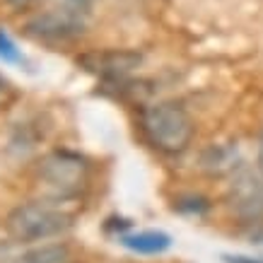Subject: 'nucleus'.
<instances>
[{
	"mask_svg": "<svg viewBox=\"0 0 263 263\" xmlns=\"http://www.w3.org/2000/svg\"><path fill=\"white\" fill-rule=\"evenodd\" d=\"M5 224H8L12 239L29 244V241H44L63 234L65 230H70L72 217L53 203L29 200V203L12 208Z\"/></svg>",
	"mask_w": 263,
	"mask_h": 263,
	"instance_id": "nucleus-1",
	"label": "nucleus"
},
{
	"mask_svg": "<svg viewBox=\"0 0 263 263\" xmlns=\"http://www.w3.org/2000/svg\"><path fill=\"white\" fill-rule=\"evenodd\" d=\"M143 128L150 143L162 152L176 155L189 147L193 138L191 116L174 102L152 104L143 111Z\"/></svg>",
	"mask_w": 263,
	"mask_h": 263,
	"instance_id": "nucleus-2",
	"label": "nucleus"
},
{
	"mask_svg": "<svg viewBox=\"0 0 263 263\" xmlns=\"http://www.w3.org/2000/svg\"><path fill=\"white\" fill-rule=\"evenodd\" d=\"M87 174V164L82 157L72 155V152H51L46 160L41 162L39 176L56 196H72L80 191Z\"/></svg>",
	"mask_w": 263,
	"mask_h": 263,
	"instance_id": "nucleus-3",
	"label": "nucleus"
},
{
	"mask_svg": "<svg viewBox=\"0 0 263 263\" xmlns=\"http://www.w3.org/2000/svg\"><path fill=\"white\" fill-rule=\"evenodd\" d=\"M227 203L241 220H258L263 215V172L239 167L232 174L227 189Z\"/></svg>",
	"mask_w": 263,
	"mask_h": 263,
	"instance_id": "nucleus-4",
	"label": "nucleus"
},
{
	"mask_svg": "<svg viewBox=\"0 0 263 263\" xmlns=\"http://www.w3.org/2000/svg\"><path fill=\"white\" fill-rule=\"evenodd\" d=\"M82 27H85L82 17L63 8V10H53V12H44V15L34 17L32 22H27L24 32L29 36H36V39L61 41V39L78 36L82 32Z\"/></svg>",
	"mask_w": 263,
	"mask_h": 263,
	"instance_id": "nucleus-5",
	"label": "nucleus"
},
{
	"mask_svg": "<svg viewBox=\"0 0 263 263\" xmlns=\"http://www.w3.org/2000/svg\"><path fill=\"white\" fill-rule=\"evenodd\" d=\"M78 63H82L87 70L102 75L106 80H121L140 65V53H133V51H102V53L82 56Z\"/></svg>",
	"mask_w": 263,
	"mask_h": 263,
	"instance_id": "nucleus-6",
	"label": "nucleus"
},
{
	"mask_svg": "<svg viewBox=\"0 0 263 263\" xmlns=\"http://www.w3.org/2000/svg\"><path fill=\"white\" fill-rule=\"evenodd\" d=\"M119 244L136 251V254H162V251H167L172 247V237L160 230H145L133 232V234H121Z\"/></svg>",
	"mask_w": 263,
	"mask_h": 263,
	"instance_id": "nucleus-7",
	"label": "nucleus"
},
{
	"mask_svg": "<svg viewBox=\"0 0 263 263\" xmlns=\"http://www.w3.org/2000/svg\"><path fill=\"white\" fill-rule=\"evenodd\" d=\"M68 247L63 244H46V247L29 249L27 254L15 258L12 263H68Z\"/></svg>",
	"mask_w": 263,
	"mask_h": 263,
	"instance_id": "nucleus-8",
	"label": "nucleus"
},
{
	"mask_svg": "<svg viewBox=\"0 0 263 263\" xmlns=\"http://www.w3.org/2000/svg\"><path fill=\"white\" fill-rule=\"evenodd\" d=\"M0 58L5 63H22V53H20V48L15 46V41L10 39L5 29H0Z\"/></svg>",
	"mask_w": 263,
	"mask_h": 263,
	"instance_id": "nucleus-9",
	"label": "nucleus"
},
{
	"mask_svg": "<svg viewBox=\"0 0 263 263\" xmlns=\"http://www.w3.org/2000/svg\"><path fill=\"white\" fill-rule=\"evenodd\" d=\"M65 10H70V12H75V15L85 17L89 12V5H92V0H63Z\"/></svg>",
	"mask_w": 263,
	"mask_h": 263,
	"instance_id": "nucleus-10",
	"label": "nucleus"
},
{
	"mask_svg": "<svg viewBox=\"0 0 263 263\" xmlns=\"http://www.w3.org/2000/svg\"><path fill=\"white\" fill-rule=\"evenodd\" d=\"M5 3L15 5V8H24V5H32V3H36V0H5Z\"/></svg>",
	"mask_w": 263,
	"mask_h": 263,
	"instance_id": "nucleus-11",
	"label": "nucleus"
},
{
	"mask_svg": "<svg viewBox=\"0 0 263 263\" xmlns=\"http://www.w3.org/2000/svg\"><path fill=\"white\" fill-rule=\"evenodd\" d=\"M230 263H263V261H254V258H241V256H237V258H230Z\"/></svg>",
	"mask_w": 263,
	"mask_h": 263,
	"instance_id": "nucleus-12",
	"label": "nucleus"
},
{
	"mask_svg": "<svg viewBox=\"0 0 263 263\" xmlns=\"http://www.w3.org/2000/svg\"><path fill=\"white\" fill-rule=\"evenodd\" d=\"M258 169L263 172V136H261V145H258Z\"/></svg>",
	"mask_w": 263,
	"mask_h": 263,
	"instance_id": "nucleus-13",
	"label": "nucleus"
},
{
	"mask_svg": "<svg viewBox=\"0 0 263 263\" xmlns=\"http://www.w3.org/2000/svg\"><path fill=\"white\" fill-rule=\"evenodd\" d=\"M0 87H3V82H0Z\"/></svg>",
	"mask_w": 263,
	"mask_h": 263,
	"instance_id": "nucleus-14",
	"label": "nucleus"
}]
</instances>
